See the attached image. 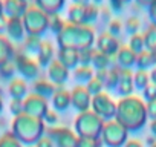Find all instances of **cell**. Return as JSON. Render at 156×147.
<instances>
[{
	"label": "cell",
	"mask_w": 156,
	"mask_h": 147,
	"mask_svg": "<svg viewBox=\"0 0 156 147\" xmlns=\"http://www.w3.org/2000/svg\"><path fill=\"white\" fill-rule=\"evenodd\" d=\"M14 64H16V69L17 72L20 74V75L23 78H35L38 77V63L29 55L26 54L25 51H20L16 54V60H14Z\"/></svg>",
	"instance_id": "cell-1"
},
{
	"label": "cell",
	"mask_w": 156,
	"mask_h": 147,
	"mask_svg": "<svg viewBox=\"0 0 156 147\" xmlns=\"http://www.w3.org/2000/svg\"><path fill=\"white\" fill-rule=\"evenodd\" d=\"M92 106H94L95 113L100 115V117H103V118H110V117L116 115V103L106 92H101L98 95H94Z\"/></svg>",
	"instance_id": "cell-2"
},
{
	"label": "cell",
	"mask_w": 156,
	"mask_h": 147,
	"mask_svg": "<svg viewBox=\"0 0 156 147\" xmlns=\"http://www.w3.org/2000/svg\"><path fill=\"white\" fill-rule=\"evenodd\" d=\"M69 77V69L61 64L58 60H52L51 64L48 66V80L55 84L57 88H60Z\"/></svg>",
	"instance_id": "cell-3"
},
{
	"label": "cell",
	"mask_w": 156,
	"mask_h": 147,
	"mask_svg": "<svg viewBox=\"0 0 156 147\" xmlns=\"http://www.w3.org/2000/svg\"><path fill=\"white\" fill-rule=\"evenodd\" d=\"M97 46H98L97 51H100V52H103V54H106V55H109V57H115L116 52H118L119 48H121L118 38H115L113 35H110L107 31H104V32H101V34L98 35Z\"/></svg>",
	"instance_id": "cell-4"
},
{
	"label": "cell",
	"mask_w": 156,
	"mask_h": 147,
	"mask_svg": "<svg viewBox=\"0 0 156 147\" xmlns=\"http://www.w3.org/2000/svg\"><path fill=\"white\" fill-rule=\"evenodd\" d=\"M135 89L133 84V72L132 69H119V80H118V86H116V92L119 95L129 97Z\"/></svg>",
	"instance_id": "cell-5"
},
{
	"label": "cell",
	"mask_w": 156,
	"mask_h": 147,
	"mask_svg": "<svg viewBox=\"0 0 156 147\" xmlns=\"http://www.w3.org/2000/svg\"><path fill=\"white\" fill-rule=\"evenodd\" d=\"M115 58H116V66L119 69H132V66H136V54L126 45L119 48Z\"/></svg>",
	"instance_id": "cell-6"
},
{
	"label": "cell",
	"mask_w": 156,
	"mask_h": 147,
	"mask_svg": "<svg viewBox=\"0 0 156 147\" xmlns=\"http://www.w3.org/2000/svg\"><path fill=\"white\" fill-rule=\"evenodd\" d=\"M72 104L76 110L80 112H86L90 103V94L87 92V89H84L83 86H76L72 91Z\"/></svg>",
	"instance_id": "cell-7"
},
{
	"label": "cell",
	"mask_w": 156,
	"mask_h": 147,
	"mask_svg": "<svg viewBox=\"0 0 156 147\" xmlns=\"http://www.w3.org/2000/svg\"><path fill=\"white\" fill-rule=\"evenodd\" d=\"M26 0H3V6L8 19H20L26 13Z\"/></svg>",
	"instance_id": "cell-8"
},
{
	"label": "cell",
	"mask_w": 156,
	"mask_h": 147,
	"mask_svg": "<svg viewBox=\"0 0 156 147\" xmlns=\"http://www.w3.org/2000/svg\"><path fill=\"white\" fill-rule=\"evenodd\" d=\"M6 31L9 34V38H12L14 41L25 40L26 29H25V25H23V20L22 19H8Z\"/></svg>",
	"instance_id": "cell-9"
},
{
	"label": "cell",
	"mask_w": 156,
	"mask_h": 147,
	"mask_svg": "<svg viewBox=\"0 0 156 147\" xmlns=\"http://www.w3.org/2000/svg\"><path fill=\"white\" fill-rule=\"evenodd\" d=\"M58 61L61 64H64L67 69L69 67H76L80 64L78 61V51L72 49V48H60L58 49Z\"/></svg>",
	"instance_id": "cell-10"
},
{
	"label": "cell",
	"mask_w": 156,
	"mask_h": 147,
	"mask_svg": "<svg viewBox=\"0 0 156 147\" xmlns=\"http://www.w3.org/2000/svg\"><path fill=\"white\" fill-rule=\"evenodd\" d=\"M32 91H34L35 95H38V97H41V98L46 100V98H49V97L54 95V92L57 91V86L52 84L49 80L38 78V80H35L32 83Z\"/></svg>",
	"instance_id": "cell-11"
},
{
	"label": "cell",
	"mask_w": 156,
	"mask_h": 147,
	"mask_svg": "<svg viewBox=\"0 0 156 147\" xmlns=\"http://www.w3.org/2000/svg\"><path fill=\"white\" fill-rule=\"evenodd\" d=\"M54 46L51 45L49 40H43L38 52H37V63L40 66H49L52 58H54Z\"/></svg>",
	"instance_id": "cell-12"
},
{
	"label": "cell",
	"mask_w": 156,
	"mask_h": 147,
	"mask_svg": "<svg viewBox=\"0 0 156 147\" xmlns=\"http://www.w3.org/2000/svg\"><path fill=\"white\" fill-rule=\"evenodd\" d=\"M72 101H70V95H69V92L67 91H64V89H61V88H57V91L54 92V95H52V106L55 107V110H66L67 107H69V104H70Z\"/></svg>",
	"instance_id": "cell-13"
},
{
	"label": "cell",
	"mask_w": 156,
	"mask_h": 147,
	"mask_svg": "<svg viewBox=\"0 0 156 147\" xmlns=\"http://www.w3.org/2000/svg\"><path fill=\"white\" fill-rule=\"evenodd\" d=\"M156 66V52H151V51H147L144 49L141 54L136 55V67L138 69H142V70H147V69H153Z\"/></svg>",
	"instance_id": "cell-14"
},
{
	"label": "cell",
	"mask_w": 156,
	"mask_h": 147,
	"mask_svg": "<svg viewBox=\"0 0 156 147\" xmlns=\"http://www.w3.org/2000/svg\"><path fill=\"white\" fill-rule=\"evenodd\" d=\"M95 75V72L90 66H76L73 69V78L76 83H89Z\"/></svg>",
	"instance_id": "cell-15"
},
{
	"label": "cell",
	"mask_w": 156,
	"mask_h": 147,
	"mask_svg": "<svg viewBox=\"0 0 156 147\" xmlns=\"http://www.w3.org/2000/svg\"><path fill=\"white\" fill-rule=\"evenodd\" d=\"M41 43H43V38H41L40 35L29 34V35H26L25 40H23V51H25L26 54H29V55H31V54H35V55H37V52H38Z\"/></svg>",
	"instance_id": "cell-16"
},
{
	"label": "cell",
	"mask_w": 156,
	"mask_h": 147,
	"mask_svg": "<svg viewBox=\"0 0 156 147\" xmlns=\"http://www.w3.org/2000/svg\"><path fill=\"white\" fill-rule=\"evenodd\" d=\"M26 89H28V84L20 78H14L9 81V94H11L12 100H23Z\"/></svg>",
	"instance_id": "cell-17"
},
{
	"label": "cell",
	"mask_w": 156,
	"mask_h": 147,
	"mask_svg": "<svg viewBox=\"0 0 156 147\" xmlns=\"http://www.w3.org/2000/svg\"><path fill=\"white\" fill-rule=\"evenodd\" d=\"M92 64L95 66L97 70L110 69V67L113 66V63H112V57H109V55H106V54H103V52H100V51H97V49H95V52H94Z\"/></svg>",
	"instance_id": "cell-18"
},
{
	"label": "cell",
	"mask_w": 156,
	"mask_h": 147,
	"mask_svg": "<svg viewBox=\"0 0 156 147\" xmlns=\"http://www.w3.org/2000/svg\"><path fill=\"white\" fill-rule=\"evenodd\" d=\"M133 84H135V89H138V91H144V89L150 84L148 70L136 69V70L133 72Z\"/></svg>",
	"instance_id": "cell-19"
},
{
	"label": "cell",
	"mask_w": 156,
	"mask_h": 147,
	"mask_svg": "<svg viewBox=\"0 0 156 147\" xmlns=\"http://www.w3.org/2000/svg\"><path fill=\"white\" fill-rule=\"evenodd\" d=\"M144 37V45H145V49L147 51H151V52H156V26L150 25L145 32L142 34Z\"/></svg>",
	"instance_id": "cell-20"
},
{
	"label": "cell",
	"mask_w": 156,
	"mask_h": 147,
	"mask_svg": "<svg viewBox=\"0 0 156 147\" xmlns=\"http://www.w3.org/2000/svg\"><path fill=\"white\" fill-rule=\"evenodd\" d=\"M122 26H124V31H126L127 34H130V35L138 34L139 29H141V19H139L138 16L132 14V16H129V17L126 19V22H124Z\"/></svg>",
	"instance_id": "cell-21"
},
{
	"label": "cell",
	"mask_w": 156,
	"mask_h": 147,
	"mask_svg": "<svg viewBox=\"0 0 156 147\" xmlns=\"http://www.w3.org/2000/svg\"><path fill=\"white\" fill-rule=\"evenodd\" d=\"M66 23L63 20V17L60 14H51L49 19H48V28L54 32V34H60L63 29H64Z\"/></svg>",
	"instance_id": "cell-22"
},
{
	"label": "cell",
	"mask_w": 156,
	"mask_h": 147,
	"mask_svg": "<svg viewBox=\"0 0 156 147\" xmlns=\"http://www.w3.org/2000/svg\"><path fill=\"white\" fill-rule=\"evenodd\" d=\"M136 55L138 54H141L144 49H145V45H144V37H142V34H133V35H130V38H129V45H127Z\"/></svg>",
	"instance_id": "cell-23"
},
{
	"label": "cell",
	"mask_w": 156,
	"mask_h": 147,
	"mask_svg": "<svg viewBox=\"0 0 156 147\" xmlns=\"http://www.w3.org/2000/svg\"><path fill=\"white\" fill-rule=\"evenodd\" d=\"M16 72H17V69H16V64H14V61L5 63L3 66H0V78H3V80H8V81H11Z\"/></svg>",
	"instance_id": "cell-24"
},
{
	"label": "cell",
	"mask_w": 156,
	"mask_h": 147,
	"mask_svg": "<svg viewBox=\"0 0 156 147\" xmlns=\"http://www.w3.org/2000/svg\"><path fill=\"white\" fill-rule=\"evenodd\" d=\"M94 52H95L94 48H87V49L78 51V61H80V64H81V66H89V64H92ZM80 64H78V66H80Z\"/></svg>",
	"instance_id": "cell-25"
},
{
	"label": "cell",
	"mask_w": 156,
	"mask_h": 147,
	"mask_svg": "<svg viewBox=\"0 0 156 147\" xmlns=\"http://www.w3.org/2000/svg\"><path fill=\"white\" fill-rule=\"evenodd\" d=\"M122 31H124V26H122V23H121L118 19H112V20L107 23V32H109L110 35H113L115 38H118Z\"/></svg>",
	"instance_id": "cell-26"
},
{
	"label": "cell",
	"mask_w": 156,
	"mask_h": 147,
	"mask_svg": "<svg viewBox=\"0 0 156 147\" xmlns=\"http://www.w3.org/2000/svg\"><path fill=\"white\" fill-rule=\"evenodd\" d=\"M103 89H104V84H103L100 80H97L95 77L87 83V92H89V94L98 95V94H101V92H103Z\"/></svg>",
	"instance_id": "cell-27"
},
{
	"label": "cell",
	"mask_w": 156,
	"mask_h": 147,
	"mask_svg": "<svg viewBox=\"0 0 156 147\" xmlns=\"http://www.w3.org/2000/svg\"><path fill=\"white\" fill-rule=\"evenodd\" d=\"M142 97H144V100L147 101V103H150V101H156V84H148L144 91H142Z\"/></svg>",
	"instance_id": "cell-28"
},
{
	"label": "cell",
	"mask_w": 156,
	"mask_h": 147,
	"mask_svg": "<svg viewBox=\"0 0 156 147\" xmlns=\"http://www.w3.org/2000/svg\"><path fill=\"white\" fill-rule=\"evenodd\" d=\"M25 110V107H23V100H11V103H9V112L12 113V115H20L22 112Z\"/></svg>",
	"instance_id": "cell-29"
},
{
	"label": "cell",
	"mask_w": 156,
	"mask_h": 147,
	"mask_svg": "<svg viewBox=\"0 0 156 147\" xmlns=\"http://www.w3.org/2000/svg\"><path fill=\"white\" fill-rule=\"evenodd\" d=\"M43 117H44V120L48 121V124H57V123H58V113H57L55 110H52V109H48Z\"/></svg>",
	"instance_id": "cell-30"
},
{
	"label": "cell",
	"mask_w": 156,
	"mask_h": 147,
	"mask_svg": "<svg viewBox=\"0 0 156 147\" xmlns=\"http://www.w3.org/2000/svg\"><path fill=\"white\" fill-rule=\"evenodd\" d=\"M145 112L147 117H150L151 120H156V101H150L145 104Z\"/></svg>",
	"instance_id": "cell-31"
},
{
	"label": "cell",
	"mask_w": 156,
	"mask_h": 147,
	"mask_svg": "<svg viewBox=\"0 0 156 147\" xmlns=\"http://www.w3.org/2000/svg\"><path fill=\"white\" fill-rule=\"evenodd\" d=\"M148 16H150V20H151V25L156 26V2L151 3L148 6Z\"/></svg>",
	"instance_id": "cell-32"
},
{
	"label": "cell",
	"mask_w": 156,
	"mask_h": 147,
	"mask_svg": "<svg viewBox=\"0 0 156 147\" xmlns=\"http://www.w3.org/2000/svg\"><path fill=\"white\" fill-rule=\"evenodd\" d=\"M6 23H8V19L2 14V16H0V32L6 29Z\"/></svg>",
	"instance_id": "cell-33"
},
{
	"label": "cell",
	"mask_w": 156,
	"mask_h": 147,
	"mask_svg": "<svg viewBox=\"0 0 156 147\" xmlns=\"http://www.w3.org/2000/svg\"><path fill=\"white\" fill-rule=\"evenodd\" d=\"M148 75H150V83L151 84H156V66L148 72Z\"/></svg>",
	"instance_id": "cell-34"
},
{
	"label": "cell",
	"mask_w": 156,
	"mask_h": 147,
	"mask_svg": "<svg viewBox=\"0 0 156 147\" xmlns=\"http://www.w3.org/2000/svg\"><path fill=\"white\" fill-rule=\"evenodd\" d=\"M156 0H136V3L141 5V6H150L151 3H154Z\"/></svg>",
	"instance_id": "cell-35"
},
{
	"label": "cell",
	"mask_w": 156,
	"mask_h": 147,
	"mask_svg": "<svg viewBox=\"0 0 156 147\" xmlns=\"http://www.w3.org/2000/svg\"><path fill=\"white\" fill-rule=\"evenodd\" d=\"M75 5H89L90 0H72Z\"/></svg>",
	"instance_id": "cell-36"
},
{
	"label": "cell",
	"mask_w": 156,
	"mask_h": 147,
	"mask_svg": "<svg viewBox=\"0 0 156 147\" xmlns=\"http://www.w3.org/2000/svg\"><path fill=\"white\" fill-rule=\"evenodd\" d=\"M150 130H151V133L156 136V120H151V123H150Z\"/></svg>",
	"instance_id": "cell-37"
},
{
	"label": "cell",
	"mask_w": 156,
	"mask_h": 147,
	"mask_svg": "<svg viewBox=\"0 0 156 147\" xmlns=\"http://www.w3.org/2000/svg\"><path fill=\"white\" fill-rule=\"evenodd\" d=\"M92 3L98 6V5H101V3H103V0H92Z\"/></svg>",
	"instance_id": "cell-38"
},
{
	"label": "cell",
	"mask_w": 156,
	"mask_h": 147,
	"mask_svg": "<svg viewBox=\"0 0 156 147\" xmlns=\"http://www.w3.org/2000/svg\"><path fill=\"white\" fill-rule=\"evenodd\" d=\"M2 106H3V101H2V95H0V112H2Z\"/></svg>",
	"instance_id": "cell-39"
},
{
	"label": "cell",
	"mask_w": 156,
	"mask_h": 147,
	"mask_svg": "<svg viewBox=\"0 0 156 147\" xmlns=\"http://www.w3.org/2000/svg\"><path fill=\"white\" fill-rule=\"evenodd\" d=\"M151 147H156V144H153V145H151Z\"/></svg>",
	"instance_id": "cell-40"
}]
</instances>
